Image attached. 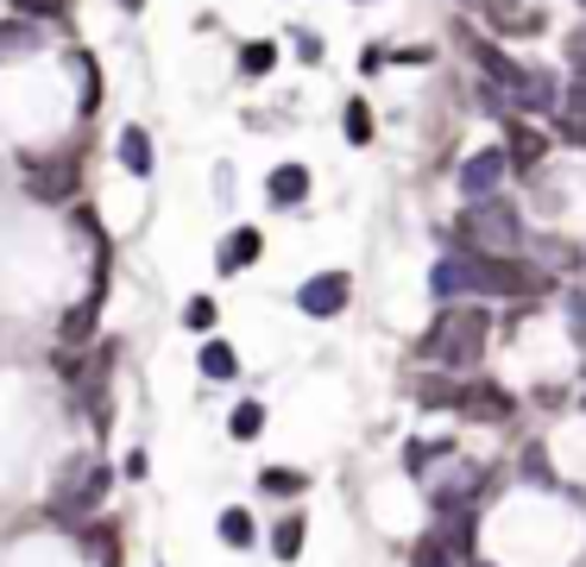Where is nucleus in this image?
I'll list each match as a JSON object with an SVG mask.
<instances>
[{
	"instance_id": "obj_3",
	"label": "nucleus",
	"mask_w": 586,
	"mask_h": 567,
	"mask_svg": "<svg viewBox=\"0 0 586 567\" xmlns=\"http://www.w3.org/2000/svg\"><path fill=\"white\" fill-rule=\"evenodd\" d=\"M454 234L467 240L473 253H486V259H517L524 253V215H517V202L505 196H479L467 202V215H461V227Z\"/></svg>"
},
{
	"instance_id": "obj_30",
	"label": "nucleus",
	"mask_w": 586,
	"mask_h": 567,
	"mask_svg": "<svg viewBox=\"0 0 586 567\" xmlns=\"http://www.w3.org/2000/svg\"><path fill=\"white\" fill-rule=\"evenodd\" d=\"M411 567H454V555L435 543V536H423V543L411 548Z\"/></svg>"
},
{
	"instance_id": "obj_7",
	"label": "nucleus",
	"mask_w": 586,
	"mask_h": 567,
	"mask_svg": "<svg viewBox=\"0 0 586 567\" xmlns=\"http://www.w3.org/2000/svg\"><path fill=\"white\" fill-rule=\"evenodd\" d=\"M454 411L467 416V423H511L517 416V397L505 385H492V378H473V385H461V404Z\"/></svg>"
},
{
	"instance_id": "obj_16",
	"label": "nucleus",
	"mask_w": 586,
	"mask_h": 567,
	"mask_svg": "<svg viewBox=\"0 0 586 567\" xmlns=\"http://www.w3.org/2000/svg\"><path fill=\"white\" fill-rule=\"evenodd\" d=\"M265 196H272L277 209H296V202L310 196V171H303V164H277V171L265 176Z\"/></svg>"
},
{
	"instance_id": "obj_25",
	"label": "nucleus",
	"mask_w": 586,
	"mask_h": 567,
	"mask_svg": "<svg viewBox=\"0 0 586 567\" xmlns=\"http://www.w3.org/2000/svg\"><path fill=\"white\" fill-rule=\"evenodd\" d=\"M259 486L272 492V498H296L310 479H303V473H291V467H265V473H259Z\"/></svg>"
},
{
	"instance_id": "obj_12",
	"label": "nucleus",
	"mask_w": 586,
	"mask_h": 567,
	"mask_svg": "<svg viewBox=\"0 0 586 567\" xmlns=\"http://www.w3.org/2000/svg\"><path fill=\"white\" fill-rule=\"evenodd\" d=\"M435 543L448 548L454 561H473V543H479V517H473V505H461V510H442V524L430 529Z\"/></svg>"
},
{
	"instance_id": "obj_22",
	"label": "nucleus",
	"mask_w": 586,
	"mask_h": 567,
	"mask_svg": "<svg viewBox=\"0 0 586 567\" xmlns=\"http://www.w3.org/2000/svg\"><path fill=\"white\" fill-rule=\"evenodd\" d=\"M202 372H209V378H234V372H240V353L228 347V341H209V347H202Z\"/></svg>"
},
{
	"instance_id": "obj_1",
	"label": "nucleus",
	"mask_w": 586,
	"mask_h": 567,
	"mask_svg": "<svg viewBox=\"0 0 586 567\" xmlns=\"http://www.w3.org/2000/svg\"><path fill=\"white\" fill-rule=\"evenodd\" d=\"M430 291L442 296V303H454V296H543L548 272H536V265H524V259L448 253L430 272Z\"/></svg>"
},
{
	"instance_id": "obj_10",
	"label": "nucleus",
	"mask_w": 586,
	"mask_h": 567,
	"mask_svg": "<svg viewBox=\"0 0 586 567\" xmlns=\"http://www.w3.org/2000/svg\"><path fill=\"white\" fill-rule=\"evenodd\" d=\"M505 158H511V171H517V176H536V164L548 158V133L511 114L505 120Z\"/></svg>"
},
{
	"instance_id": "obj_29",
	"label": "nucleus",
	"mask_w": 586,
	"mask_h": 567,
	"mask_svg": "<svg viewBox=\"0 0 586 567\" xmlns=\"http://www.w3.org/2000/svg\"><path fill=\"white\" fill-rule=\"evenodd\" d=\"M347 139L353 145H372V108L366 101H347Z\"/></svg>"
},
{
	"instance_id": "obj_24",
	"label": "nucleus",
	"mask_w": 586,
	"mask_h": 567,
	"mask_svg": "<svg viewBox=\"0 0 586 567\" xmlns=\"http://www.w3.org/2000/svg\"><path fill=\"white\" fill-rule=\"evenodd\" d=\"M272 63H277V44H272V39H253V44H240V70H246V77H265Z\"/></svg>"
},
{
	"instance_id": "obj_32",
	"label": "nucleus",
	"mask_w": 586,
	"mask_h": 567,
	"mask_svg": "<svg viewBox=\"0 0 586 567\" xmlns=\"http://www.w3.org/2000/svg\"><path fill=\"white\" fill-rule=\"evenodd\" d=\"M183 322H190L195 334L215 328V296H190V303H183Z\"/></svg>"
},
{
	"instance_id": "obj_27",
	"label": "nucleus",
	"mask_w": 586,
	"mask_h": 567,
	"mask_svg": "<svg viewBox=\"0 0 586 567\" xmlns=\"http://www.w3.org/2000/svg\"><path fill=\"white\" fill-rule=\"evenodd\" d=\"M228 429H234V442H253V435L265 429V404H240V411H234V423H228Z\"/></svg>"
},
{
	"instance_id": "obj_26",
	"label": "nucleus",
	"mask_w": 586,
	"mask_h": 567,
	"mask_svg": "<svg viewBox=\"0 0 586 567\" xmlns=\"http://www.w3.org/2000/svg\"><path fill=\"white\" fill-rule=\"evenodd\" d=\"M416 397H423V404H435V411H454V404H461V385H448V378H423V385H416Z\"/></svg>"
},
{
	"instance_id": "obj_35",
	"label": "nucleus",
	"mask_w": 586,
	"mask_h": 567,
	"mask_svg": "<svg viewBox=\"0 0 586 567\" xmlns=\"http://www.w3.org/2000/svg\"><path fill=\"white\" fill-rule=\"evenodd\" d=\"M555 139H567V145H586V120H567V114H555Z\"/></svg>"
},
{
	"instance_id": "obj_36",
	"label": "nucleus",
	"mask_w": 586,
	"mask_h": 567,
	"mask_svg": "<svg viewBox=\"0 0 586 567\" xmlns=\"http://www.w3.org/2000/svg\"><path fill=\"white\" fill-rule=\"evenodd\" d=\"M562 114L567 120H586V82H574V89L562 95Z\"/></svg>"
},
{
	"instance_id": "obj_4",
	"label": "nucleus",
	"mask_w": 586,
	"mask_h": 567,
	"mask_svg": "<svg viewBox=\"0 0 586 567\" xmlns=\"http://www.w3.org/2000/svg\"><path fill=\"white\" fill-rule=\"evenodd\" d=\"M108 486H114L108 460H95V454H77V460H63L58 486H51V510H63V517H77V510H95L101 498H108Z\"/></svg>"
},
{
	"instance_id": "obj_15",
	"label": "nucleus",
	"mask_w": 586,
	"mask_h": 567,
	"mask_svg": "<svg viewBox=\"0 0 586 567\" xmlns=\"http://www.w3.org/2000/svg\"><path fill=\"white\" fill-rule=\"evenodd\" d=\"M70 190H77V164H63V158L51 171H26V196L32 202H63Z\"/></svg>"
},
{
	"instance_id": "obj_33",
	"label": "nucleus",
	"mask_w": 586,
	"mask_h": 567,
	"mask_svg": "<svg viewBox=\"0 0 586 567\" xmlns=\"http://www.w3.org/2000/svg\"><path fill=\"white\" fill-rule=\"evenodd\" d=\"M567 70H574V82H586V26H574V32H567Z\"/></svg>"
},
{
	"instance_id": "obj_2",
	"label": "nucleus",
	"mask_w": 586,
	"mask_h": 567,
	"mask_svg": "<svg viewBox=\"0 0 586 567\" xmlns=\"http://www.w3.org/2000/svg\"><path fill=\"white\" fill-rule=\"evenodd\" d=\"M486 341H492V315L479 303H448L423 334V360H435L442 372H473Z\"/></svg>"
},
{
	"instance_id": "obj_20",
	"label": "nucleus",
	"mask_w": 586,
	"mask_h": 567,
	"mask_svg": "<svg viewBox=\"0 0 586 567\" xmlns=\"http://www.w3.org/2000/svg\"><path fill=\"white\" fill-rule=\"evenodd\" d=\"M303 536H310L303 510H296V517H277V529H272V555H277V561H296V555H303Z\"/></svg>"
},
{
	"instance_id": "obj_23",
	"label": "nucleus",
	"mask_w": 586,
	"mask_h": 567,
	"mask_svg": "<svg viewBox=\"0 0 586 567\" xmlns=\"http://www.w3.org/2000/svg\"><path fill=\"white\" fill-rule=\"evenodd\" d=\"M448 454H454V442H411V448H404V467L423 479V473H430V460H448Z\"/></svg>"
},
{
	"instance_id": "obj_13",
	"label": "nucleus",
	"mask_w": 586,
	"mask_h": 567,
	"mask_svg": "<svg viewBox=\"0 0 586 567\" xmlns=\"http://www.w3.org/2000/svg\"><path fill=\"white\" fill-rule=\"evenodd\" d=\"M529 265H548V272H580V246L562 234H529Z\"/></svg>"
},
{
	"instance_id": "obj_21",
	"label": "nucleus",
	"mask_w": 586,
	"mask_h": 567,
	"mask_svg": "<svg viewBox=\"0 0 586 567\" xmlns=\"http://www.w3.org/2000/svg\"><path fill=\"white\" fill-rule=\"evenodd\" d=\"M221 543L228 548H253V510H221Z\"/></svg>"
},
{
	"instance_id": "obj_38",
	"label": "nucleus",
	"mask_w": 586,
	"mask_h": 567,
	"mask_svg": "<svg viewBox=\"0 0 586 567\" xmlns=\"http://www.w3.org/2000/svg\"><path fill=\"white\" fill-rule=\"evenodd\" d=\"M461 7H479V13H486V0H461Z\"/></svg>"
},
{
	"instance_id": "obj_34",
	"label": "nucleus",
	"mask_w": 586,
	"mask_h": 567,
	"mask_svg": "<svg viewBox=\"0 0 586 567\" xmlns=\"http://www.w3.org/2000/svg\"><path fill=\"white\" fill-rule=\"evenodd\" d=\"M567 334H574V341H586V291L567 296Z\"/></svg>"
},
{
	"instance_id": "obj_14",
	"label": "nucleus",
	"mask_w": 586,
	"mask_h": 567,
	"mask_svg": "<svg viewBox=\"0 0 586 567\" xmlns=\"http://www.w3.org/2000/svg\"><path fill=\"white\" fill-rule=\"evenodd\" d=\"M259 253H265V234H259V227H234V234L221 240L215 265H221V272H228V277H234V272H246V265H253Z\"/></svg>"
},
{
	"instance_id": "obj_5",
	"label": "nucleus",
	"mask_w": 586,
	"mask_h": 567,
	"mask_svg": "<svg viewBox=\"0 0 586 567\" xmlns=\"http://www.w3.org/2000/svg\"><path fill=\"white\" fill-rule=\"evenodd\" d=\"M423 486H430V505L435 510H461V505H473L479 492H486V467L479 460H461V454H448V467L442 473H423Z\"/></svg>"
},
{
	"instance_id": "obj_28",
	"label": "nucleus",
	"mask_w": 586,
	"mask_h": 567,
	"mask_svg": "<svg viewBox=\"0 0 586 567\" xmlns=\"http://www.w3.org/2000/svg\"><path fill=\"white\" fill-rule=\"evenodd\" d=\"M524 479H536V486H555V467H548V448H543V442H529V448H524Z\"/></svg>"
},
{
	"instance_id": "obj_37",
	"label": "nucleus",
	"mask_w": 586,
	"mask_h": 567,
	"mask_svg": "<svg viewBox=\"0 0 586 567\" xmlns=\"http://www.w3.org/2000/svg\"><path fill=\"white\" fill-rule=\"evenodd\" d=\"M385 63H391V51H385V44H366V51H360V70H366V77H378Z\"/></svg>"
},
{
	"instance_id": "obj_39",
	"label": "nucleus",
	"mask_w": 586,
	"mask_h": 567,
	"mask_svg": "<svg viewBox=\"0 0 586 567\" xmlns=\"http://www.w3.org/2000/svg\"><path fill=\"white\" fill-rule=\"evenodd\" d=\"M467 567H492V561H479V555H473V561H467Z\"/></svg>"
},
{
	"instance_id": "obj_18",
	"label": "nucleus",
	"mask_w": 586,
	"mask_h": 567,
	"mask_svg": "<svg viewBox=\"0 0 586 567\" xmlns=\"http://www.w3.org/2000/svg\"><path fill=\"white\" fill-rule=\"evenodd\" d=\"M101 296H108V284H95V291L82 296L77 310L63 315V341H70V347H77V341H89V334H95V310H101Z\"/></svg>"
},
{
	"instance_id": "obj_40",
	"label": "nucleus",
	"mask_w": 586,
	"mask_h": 567,
	"mask_svg": "<svg viewBox=\"0 0 586 567\" xmlns=\"http://www.w3.org/2000/svg\"><path fill=\"white\" fill-rule=\"evenodd\" d=\"M580 378H586V366H580Z\"/></svg>"
},
{
	"instance_id": "obj_31",
	"label": "nucleus",
	"mask_w": 586,
	"mask_h": 567,
	"mask_svg": "<svg viewBox=\"0 0 586 567\" xmlns=\"http://www.w3.org/2000/svg\"><path fill=\"white\" fill-rule=\"evenodd\" d=\"M63 7H70V0H13V13H20V20H32V26H39V20H58Z\"/></svg>"
},
{
	"instance_id": "obj_9",
	"label": "nucleus",
	"mask_w": 586,
	"mask_h": 567,
	"mask_svg": "<svg viewBox=\"0 0 586 567\" xmlns=\"http://www.w3.org/2000/svg\"><path fill=\"white\" fill-rule=\"evenodd\" d=\"M461 44H467V58L479 63V77H486V82H498L505 95H517V82H524V63H511L505 51H498L492 39H479L473 26H461Z\"/></svg>"
},
{
	"instance_id": "obj_17",
	"label": "nucleus",
	"mask_w": 586,
	"mask_h": 567,
	"mask_svg": "<svg viewBox=\"0 0 586 567\" xmlns=\"http://www.w3.org/2000/svg\"><path fill=\"white\" fill-rule=\"evenodd\" d=\"M32 51H39V26L20 20V13H13V20H0V63H7V58H32Z\"/></svg>"
},
{
	"instance_id": "obj_8",
	"label": "nucleus",
	"mask_w": 586,
	"mask_h": 567,
	"mask_svg": "<svg viewBox=\"0 0 586 567\" xmlns=\"http://www.w3.org/2000/svg\"><path fill=\"white\" fill-rule=\"evenodd\" d=\"M347 296H353V277L347 272H315L303 291H296V310L315 315V322H329V315L347 310Z\"/></svg>"
},
{
	"instance_id": "obj_19",
	"label": "nucleus",
	"mask_w": 586,
	"mask_h": 567,
	"mask_svg": "<svg viewBox=\"0 0 586 567\" xmlns=\"http://www.w3.org/2000/svg\"><path fill=\"white\" fill-rule=\"evenodd\" d=\"M120 164L133 176H152V133H145V126H127V133H120Z\"/></svg>"
},
{
	"instance_id": "obj_41",
	"label": "nucleus",
	"mask_w": 586,
	"mask_h": 567,
	"mask_svg": "<svg viewBox=\"0 0 586 567\" xmlns=\"http://www.w3.org/2000/svg\"><path fill=\"white\" fill-rule=\"evenodd\" d=\"M580 7H586V0H580Z\"/></svg>"
},
{
	"instance_id": "obj_6",
	"label": "nucleus",
	"mask_w": 586,
	"mask_h": 567,
	"mask_svg": "<svg viewBox=\"0 0 586 567\" xmlns=\"http://www.w3.org/2000/svg\"><path fill=\"white\" fill-rule=\"evenodd\" d=\"M486 26L498 39H536L548 26L543 0H486Z\"/></svg>"
},
{
	"instance_id": "obj_11",
	"label": "nucleus",
	"mask_w": 586,
	"mask_h": 567,
	"mask_svg": "<svg viewBox=\"0 0 586 567\" xmlns=\"http://www.w3.org/2000/svg\"><path fill=\"white\" fill-rule=\"evenodd\" d=\"M505 171H511L505 145H486V152H473L467 164H461V196H467V202L492 196V190H498V176H505Z\"/></svg>"
}]
</instances>
